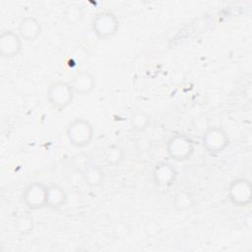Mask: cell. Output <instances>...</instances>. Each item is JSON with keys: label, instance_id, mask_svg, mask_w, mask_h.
Wrapping results in <instances>:
<instances>
[{"label": "cell", "instance_id": "6", "mask_svg": "<svg viewBox=\"0 0 252 252\" xmlns=\"http://www.w3.org/2000/svg\"><path fill=\"white\" fill-rule=\"evenodd\" d=\"M228 145L229 136L220 126L209 127L202 136V146L209 154H219L224 151Z\"/></svg>", "mask_w": 252, "mask_h": 252}, {"label": "cell", "instance_id": "8", "mask_svg": "<svg viewBox=\"0 0 252 252\" xmlns=\"http://www.w3.org/2000/svg\"><path fill=\"white\" fill-rule=\"evenodd\" d=\"M152 178L155 186L160 190H168L176 181V168L169 162H158L152 172Z\"/></svg>", "mask_w": 252, "mask_h": 252}, {"label": "cell", "instance_id": "9", "mask_svg": "<svg viewBox=\"0 0 252 252\" xmlns=\"http://www.w3.org/2000/svg\"><path fill=\"white\" fill-rule=\"evenodd\" d=\"M23 45V39L13 30H5L0 34V55L2 58L9 59L17 56Z\"/></svg>", "mask_w": 252, "mask_h": 252}, {"label": "cell", "instance_id": "2", "mask_svg": "<svg viewBox=\"0 0 252 252\" xmlns=\"http://www.w3.org/2000/svg\"><path fill=\"white\" fill-rule=\"evenodd\" d=\"M165 151L171 159L175 161H186L191 158L195 152V143L187 134H173L166 141Z\"/></svg>", "mask_w": 252, "mask_h": 252}, {"label": "cell", "instance_id": "3", "mask_svg": "<svg viewBox=\"0 0 252 252\" xmlns=\"http://www.w3.org/2000/svg\"><path fill=\"white\" fill-rule=\"evenodd\" d=\"M120 27V22L117 16L111 11L97 12L91 21V28L99 40L109 39L114 36Z\"/></svg>", "mask_w": 252, "mask_h": 252}, {"label": "cell", "instance_id": "7", "mask_svg": "<svg viewBox=\"0 0 252 252\" xmlns=\"http://www.w3.org/2000/svg\"><path fill=\"white\" fill-rule=\"evenodd\" d=\"M227 197L236 207H246L252 202V185L247 178L233 179L227 188Z\"/></svg>", "mask_w": 252, "mask_h": 252}, {"label": "cell", "instance_id": "4", "mask_svg": "<svg viewBox=\"0 0 252 252\" xmlns=\"http://www.w3.org/2000/svg\"><path fill=\"white\" fill-rule=\"evenodd\" d=\"M74 94V91L69 82L57 80L48 86L46 99L54 109L62 111L72 103Z\"/></svg>", "mask_w": 252, "mask_h": 252}, {"label": "cell", "instance_id": "11", "mask_svg": "<svg viewBox=\"0 0 252 252\" xmlns=\"http://www.w3.org/2000/svg\"><path fill=\"white\" fill-rule=\"evenodd\" d=\"M69 83L74 91V94L82 96L90 94L95 88L94 76L90 71L86 70L75 73Z\"/></svg>", "mask_w": 252, "mask_h": 252}, {"label": "cell", "instance_id": "10", "mask_svg": "<svg viewBox=\"0 0 252 252\" xmlns=\"http://www.w3.org/2000/svg\"><path fill=\"white\" fill-rule=\"evenodd\" d=\"M18 33L24 41H35L41 34L42 28L38 19L34 16H25L18 24Z\"/></svg>", "mask_w": 252, "mask_h": 252}, {"label": "cell", "instance_id": "13", "mask_svg": "<svg viewBox=\"0 0 252 252\" xmlns=\"http://www.w3.org/2000/svg\"><path fill=\"white\" fill-rule=\"evenodd\" d=\"M82 175L86 185L91 188H96L100 186L104 180L103 170L94 164H89L83 171Z\"/></svg>", "mask_w": 252, "mask_h": 252}, {"label": "cell", "instance_id": "14", "mask_svg": "<svg viewBox=\"0 0 252 252\" xmlns=\"http://www.w3.org/2000/svg\"><path fill=\"white\" fill-rule=\"evenodd\" d=\"M172 205L178 212L189 211L194 206V197L192 193L186 189L179 190L173 196Z\"/></svg>", "mask_w": 252, "mask_h": 252}, {"label": "cell", "instance_id": "18", "mask_svg": "<svg viewBox=\"0 0 252 252\" xmlns=\"http://www.w3.org/2000/svg\"><path fill=\"white\" fill-rule=\"evenodd\" d=\"M16 229L22 233H28L33 228V220L30 215H22L15 223Z\"/></svg>", "mask_w": 252, "mask_h": 252}, {"label": "cell", "instance_id": "5", "mask_svg": "<svg viewBox=\"0 0 252 252\" xmlns=\"http://www.w3.org/2000/svg\"><path fill=\"white\" fill-rule=\"evenodd\" d=\"M23 202L31 211H37L47 206V185L39 181L28 184L23 191Z\"/></svg>", "mask_w": 252, "mask_h": 252}, {"label": "cell", "instance_id": "17", "mask_svg": "<svg viewBox=\"0 0 252 252\" xmlns=\"http://www.w3.org/2000/svg\"><path fill=\"white\" fill-rule=\"evenodd\" d=\"M151 115L144 110H136L130 116V125L136 131L143 132L151 124Z\"/></svg>", "mask_w": 252, "mask_h": 252}, {"label": "cell", "instance_id": "12", "mask_svg": "<svg viewBox=\"0 0 252 252\" xmlns=\"http://www.w3.org/2000/svg\"><path fill=\"white\" fill-rule=\"evenodd\" d=\"M67 202V193L58 184L47 185V206L51 210H58Z\"/></svg>", "mask_w": 252, "mask_h": 252}, {"label": "cell", "instance_id": "19", "mask_svg": "<svg viewBox=\"0 0 252 252\" xmlns=\"http://www.w3.org/2000/svg\"><path fill=\"white\" fill-rule=\"evenodd\" d=\"M72 164L74 166V168L78 171H80L81 173H83V171L87 168V166L90 164L89 160H88V156L84 153H80L77 154L76 156L73 157L72 159Z\"/></svg>", "mask_w": 252, "mask_h": 252}, {"label": "cell", "instance_id": "1", "mask_svg": "<svg viewBox=\"0 0 252 252\" xmlns=\"http://www.w3.org/2000/svg\"><path fill=\"white\" fill-rule=\"evenodd\" d=\"M94 136L93 124L82 117L71 120L66 128V137L71 146L82 149L91 144Z\"/></svg>", "mask_w": 252, "mask_h": 252}, {"label": "cell", "instance_id": "16", "mask_svg": "<svg viewBox=\"0 0 252 252\" xmlns=\"http://www.w3.org/2000/svg\"><path fill=\"white\" fill-rule=\"evenodd\" d=\"M62 16L64 21L68 25H72V26L78 25L82 22L84 18V8L79 4H74V3L69 4L64 9Z\"/></svg>", "mask_w": 252, "mask_h": 252}, {"label": "cell", "instance_id": "15", "mask_svg": "<svg viewBox=\"0 0 252 252\" xmlns=\"http://www.w3.org/2000/svg\"><path fill=\"white\" fill-rule=\"evenodd\" d=\"M103 158L108 165L114 167L119 166L125 158V152L118 145H110L105 149Z\"/></svg>", "mask_w": 252, "mask_h": 252}]
</instances>
